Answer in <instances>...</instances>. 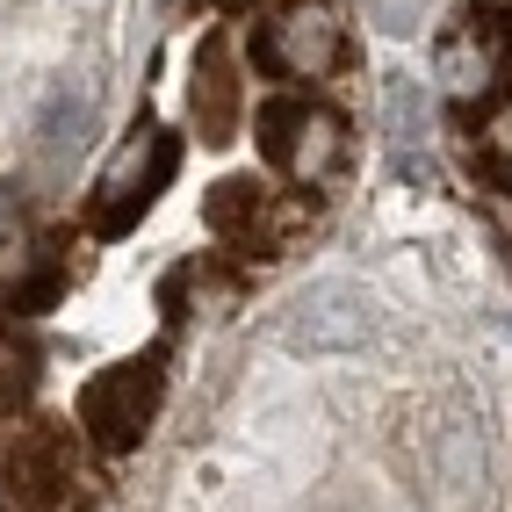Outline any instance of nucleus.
Here are the masks:
<instances>
[{"label":"nucleus","mask_w":512,"mask_h":512,"mask_svg":"<svg viewBox=\"0 0 512 512\" xmlns=\"http://www.w3.org/2000/svg\"><path fill=\"white\" fill-rule=\"evenodd\" d=\"M433 87L462 116H484L512 87V15L505 8H462L433 44Z\"/></svg>","instance_id":"f257e3e1"},{"label":"nucleus","mask_w":512,"mask_h":512,"mask_svg":"<svg viewBox=\"0 0 512 512\" xmlns=\"http://www.w3.org/2000/svg\"><path fill=\"white\" fill-rule=\"evenodd\" d=\"M159 397H166V368L159 347L152 354H130L116 368H101L94 383L80 390V433L94 440L101 455H130L159 419Z\"/></svg>","instance_id":"f03ea898"},{"label":"nucleus","mask_w":512,"mask_h":512,"mask_svg":"<svg viewBox=\"0 0 512 512\" xmlns=\"http://www.w3.org/2000/svg\"><path fill=\"white\" fill-rule=\"evenodd\" d=\"M260 145L303 195H318V188H332L347 174V123H339V109H325L311 94L275 101V109L260 116Z\"/></svg>","instance_id":"7ed1b4c3"},{"label":"nucleus","mask_w":512,"mask_h":512,"mask_svg":"<svg viewBox=\"0 0 512 512\" xmlns=\"http://www.w3.org/2000/svg\"><path fill=\"white\" fill-rule=\"evenodd\" d=\"M260 65L289 87H318L339 73V58H347V29L325 0H282L275 15L260 22Z\"/></svg>","instance_id":"20e7f679"},{"label":"nucleus","mask_w":512,"mask_h":512,"mask_svg":"<svg viewBox=\"0 0 512 512\" xmlns=\"http://www.w3.org/2000/svg\"><path fill=\"white\" fill-rule=\"evenodd\" d=\"M80 448L65 426H22L8 440V462H0V491H8L15 512H58L80 505Z\"/></svg>","instance_id":"39448f33"},{"label":"nucleus","mask_w":512,"mask_h":512,"mask_svg":"<svg viewBox=\"0 0 512 512\" xmlns=\"http://www.w3.org/2000/svg\"><path fill=\"white\" fill-rule=\"evenodd\" d=\"M166 174H174V138L152 130V123H138V130L109 152L101 181H94V224H101V231H130V224L152 210V195L166 188Z\"/></svg>","instance_id":"423d86ee"},{"label":"nucleus","mask_w":512,"mask_h":512,"mask_svg":"<svg viewBox=\"0 0 512 512\" xmlns=\"http://www.w3.org/2000/svg\"><path fill=\"white\" fill-rule=\"evenodd\" d=\"M368 332H375V311L347 282H325L311 296H296V311H289V347H303V354H347Z\"/></svg>","instance_id":"0eeeda50"},{"label":"nucleus","mask_w":512,"mask_h":512,"mask_svg":"<svg viewBox=\"0 0 512 512\" xmlns=\"http://www.w3.org/2000/svg\"><path fill=\"white\" fill-rule=\"evenodd\" d=\"M73 260H65V238H0V303L8 311H44L65 289Z\"/></svg>","instance_id":"6e6552de"},{"label":"nucleus","mask_w":512,"mask_h":512,"mask_svg":"<svg viewBox=\"0 0 512 512\" xmlns=\"http://www.w3.org/2000/svg\"><path fill=\"white\" fill-rule=\"evenodd\" d=\"M238 109H246V80H238L231 44H202V51H195V73H188L195 138H202V145H224L231 130H238Z\"/></svg>","instance_id":"1a4fd4ad"},{"label":"nucleus","mask_w":512,"mask_h":512,"mask_svg":"<svg viewBox=\"0 0 512 512\" xmlns=\"http://www.w3.org/2000/svg\"><path fill=\"white\" fill-rule=\"evenodd\" d=\"M87 130H94V87H87V80H65V87L51 94V109H44V123H37V138H44L51 159H65V152H80V145H87Z\"/></svg>","instance_id":"9d476101"},{"label":"nucleus","mask_w":512,"mask_h":512,"mask_svg":"<svg viewBox=\"0 0 512 512\" xmlns=\"http://www.w3.org/2000/svg\"><path fill=\"white\" fill-rule=\"evenodd\" d=\"M210 224H217L224 238H246V246H253V231L267 224V188H253V181H224V188L210 195Z\"/></svg>","instance_id":"9b49d317"},{"label":"nucleus","mask_w":512,"mask_h":512,"mask_svg":"<svg viewBox=\"0 0 512 512\" xmlns=\"http://www.w3.org/2000/svg\"><path fill=\"white\" fill-rule=\"evenodd\" d=\"M29 383H37V354H29L15 332H0V412H15L29 397Z\"/></svg>","instance_id":"f8f14e48"},{"label":"nucleus","mask_w":512,"mask_h":512,"mask_svg":"<svg viewBox=\"0 0 512 512\" xmlns=\"http://www.w3.org/2000/svg\"><path fill=\"white\" fill-rule=\"evenodd\" d=\"M383 101H390L397 138H404V145H419V138H426V101H419V87L404 80V73H390V80H383Z\"/></svg>","instance_id":"ddd939ff"},{"label":"nucleus","mask_w":512,"mask_h":512,"mask_svg":"<svg viewBox=\"0 0 512 512\" xmlns=\"http://www.w3.org/2000/svg\"><path fill=\"white\" fill-rule=\"evenodd\" d=\"M368 15L390 29V37H404V29H419V0H368Z\"/></svg>","instance_id":"4468645a"},{"label":"nucleus","mask_w":512,"mask_h":512,"mask_svg":"<svg viewBox=\"0 0 512 512\" xmlns=\"http://www.w3.org/2000/svg\"><path fill=\"white\" fill-rule=\"evenodd\" d=\"M217 8H253V0H217Z\"/></svg>","instance_id":"2eb2a0df"},{"label":"nucleus","mask_w":512,"mask_h":512,"mask_svg":"<svg viewBox=\"0 0 512 512\" xmlns=\"http://www.w3.org/2000/svg\"><path fill=\"white\" fill-rule=\"evenodd\" d=\"M505 260H512V246H505Z\"/></svg>","instance_id":"dca6fc26"}]
</instances>
